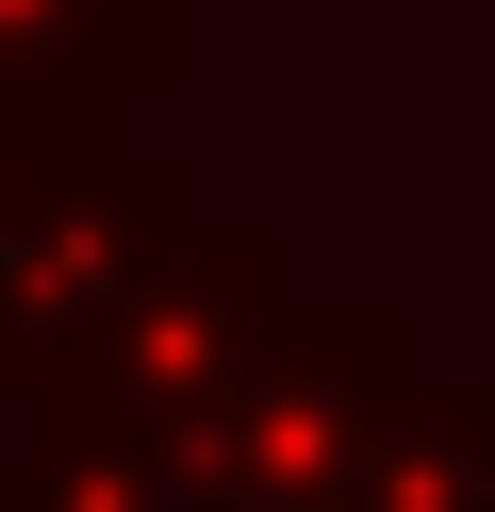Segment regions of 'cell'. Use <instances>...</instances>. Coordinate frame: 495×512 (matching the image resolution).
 <instances>
[{"mask_svg": "<svg viewBox=\"0 0 495 512\" xmlns=\"http://www.w3.org/2000/svg\"><path fill=\"white\" fill-rule=\"evenodd\" d=\"M413 364H429V331L396 298H330V314L264 298V331L198 397L132 413V430H33L0 463V512H330L363 413Z\"/></svg>", "mask_w": 495, "mask_h": 512, "instance_id": "obj_1", "label": "cell"}, {"mask_svg": "<svg viewBox=\"0 0 495 512\" xmlns=\"http://www.w3.org/2000/svg\"><path fill=\"white\" fill-rule=\"evenodd\" d=\"M198 232V182L165 149H66V166H17L0 149V397L66 364L83 331H116Z\"/></svg>", "mask_w": 495, "mask_h": 512, "instance_id": "obj_2", "label": "cell"}, {"mask_svg": "<svg viewBox=\"0 0 495 512\" xmlns=\"http://www.w3.org/2000/svg\"><path fill=\"white\" fill-rule=\"evenodd\" d=\"M264 298H281V265H264L248 232H215V215H198V232H182V265H165L149 298L116 314V331H83L50 380H33V413H50V430H132V413L198 397V380H215L231 347L264 331Z\"/></svg>", "mask_w": 495, "mask_h": 512, "instance_id": "obj_3", "label": "cell"}, {"mask_svg": "<svg viewBox=\"0 0 495 512\" xmlns=\"http://www.w3.org/2000/svg\"><path fill=\"white\" fill-rule=\"evenodd\" d=\"M182 67V0H0V149L66 166Z\"/></svg>", "mask_w": 495, "mask_h": 512, "instance_id": "obj_4", "label": "cell"}, {"mask_svg": "<svg viewBox=\"0 0 495 512\" xmlns=\"http://www.w3.org/2000/svg\"><path fill=\"white\" fill-rule=\"evenodd\" d=\"M330 512H495V413L462 397L446 364H413L347 446V496Z\"/></svg>", "mask_w": 495, "mask_h": 512, "instance_id": "obj_5", "label": "cell"}]
</instances>
